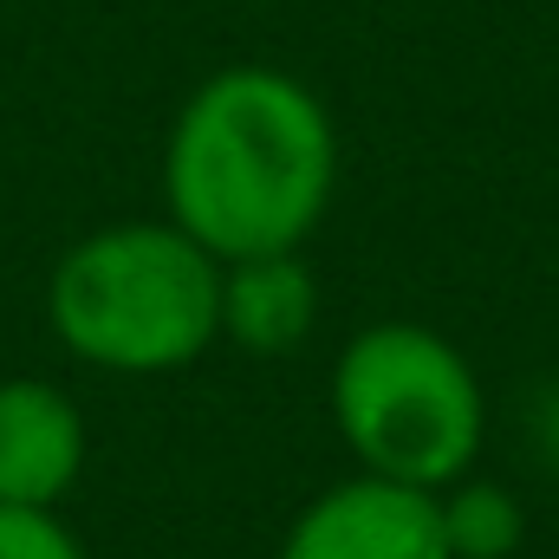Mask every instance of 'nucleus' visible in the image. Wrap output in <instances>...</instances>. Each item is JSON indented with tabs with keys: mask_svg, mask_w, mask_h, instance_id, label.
I'll return each mask as SVG.
<instances>
[{
	"mask_svg": "<svg viewBox=\"0 0 559 559\" xmlns=\"http://www.w3.org/2000/svg\"><path fill=\"white\" fill-rule=\"evenodd\" d=\"M85 468V417L46 378L0 384V501L7 508H59Z\"/></svg>",
	"mask_w": 559,
	"mask_h": 559,
	"instance_id": "nucleus-5",
	"label": "nucleus"
},
{
	"mask_svg": "<svg viewBox=\"0 0 559 559\" xmlns=\"http://www.w3.org/2000/svg\"><path fill=\"white\" fill-rule=\"evenodd\" d=\"M280 559H449L442 501L391 475H352L325 488L280 540Z\"/></svg>",
	"mask_w": 559,
	"mask_h": 559,
	"instance_id": "nucleus-4",
	"label": "nucleus"
},
{
	"mask_svg": "<svg viewBox=\"0 0 559 559\" xmlns=\"http://www.w3.org/2000/svg\"><path fill=\"white\" fill-rule=\"evenodd\" d=\"M338 176L325 105L274 66H228L189 92L163 150L169 222L222 267L293 254Z\"/></svg>",
	"mask_w": 559,
	"mask_h": 559,
	"instance_id": "nucleus-1",
	"label": "nucleus"
},
{
	"mask_svg": "<svg viewBox=\"0 0 559 559\" xmlns=\"http://www.w3.org/2000/svg\"><path fill=\"white\" fill-rule=\"evenodd\" d=\"M312 299L319 286L293 254H261L222 267V332L248 345L254 358H280L312 332Z\"/></svg>",
	"mask_w": 559,
	"mask_h": 559,
	"instance_id": "nucleus-6",
	"label": "nucleus"
},
{
	"mask_svg": "<svg viewBox=\"0 0 559 559\" xmlns=\"http://www.w3.org/2000/svg\"><path fill=\"white\" fill-rule=\"evenodd\" d=\"M46 325L98 371H182L222 332V261L176 222L98 228L59 254L46 280Z\"/></svg>",
	"mask_w": 559,
	"mask_h": 559,
	"instance_id": "nucleus-2",
	"label": "nucleus"
},
{
	"mask_svg": "<svg viewBox=\"0 0 559 559\" xmlns=\"http://www.w3.org/2000/svg\"><path fill=\"white\" fill-rule=\"evenodd\" d=\"M0 559H85V547L52 508H7L0 501Z\"/></svg>",
	"mask_w": 559,
	"mask_h": 559,
	"instance_id": "nucleus-8",
	"label": "nucleus"
},
{
	"mask_svg": "<svg viewBox=\"0 0 559 559\" xmlns=\"http://www.w3.org/2000/svg\"><path fill=\"white\" fill-rule=\"evenodd\" d=\"M442 540L449 559H508L521 547V501L495 481H462L442 501Z\"/></svg>",
	"mask_w": 559,
	"mask_h": 559,
	"instance_id": "nucleus-7",
	"label": "nucleus"
},
{
	"mask_svg": "<svg viewBox=\"0 0 559 559\" xmlns=\"http://www.w3.org/2000/svg\"><path fill=\"white\" fill-rule=\"evenodd\" d=\"M332 423L371 475L436 495L442 481H462V468L475 462L488 411L468 358L442 332L384 319L338 352Z\"/></svg>",
	"mask_w": 559,
	"mask_h": 559,
	"instance_id": "nucleus-3",
	"label": "nucleus"
}]
</instances>
